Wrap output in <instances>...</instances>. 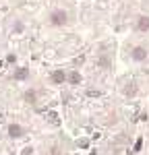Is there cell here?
<instances>
[{
    "mask_svg": "<svg viewBox=\"0 0 149 155\" xmlns=\"http://www.w3.org/2000/svg\"><path fill=\"white\" fill-rule=\"evenodd\" d=\"M6 60H8V62H15V60H17V56H15V54H8V56H6Z\"/></svg>",
    "mask_w": 149,
    "mask_h": 155,
    "instance_id": "8fae6325",
    "label": "cell"
},
{
    "mask_svg": "<svg viewBox=\"0 0 149 155\" xmlns=\"http://www.w3.org/2000/svg\"><path fill=\"white\" fill-rule=\"evenodd\" d=\"M25 101H27V104H35V99H37V95H35V91H31V89H29V91H25Z\"/></svg>",
    "mask_w": 149,
    "mask_h": 155,
    "instance_id": "ba28073f",
    "label": "cell"
},
{
    "mask_svg": "<svg viewBox=\"0 0 149 155\" xmlns=\"http://www.w3.org/2000/svg\"><path fill=\"white\" fill-rule=\"evenodd\" d=\"M66 81H68L71 85H79V83H81V74H79L77 71L68 72V74H66Z\"/></svg>",
    "mask_w": 149,
    "mask_h": 155,
    "instance_id": "52a82bcc",
    "label": "cell"
},
{
    "mask_svg": "<svg viewBox=\"0 0 149 155\" xmlns=\"http://www.w3.org/2000/svg\"><path fill=\"white\" fill-rule=\"evenodd\" d=\"M147 56H149V50L145 46H135L131 50V58L135 62H143V60H147Z\"/></svg>",
    "mask_w": 149,
    "mask_h": 155,
    "instance_id": "7a4b0ae2",
    "label": "cell"
},
{
    "mask_svg": "<svg viewBox=\"0 0 149 155\" xmlns=\"http://www.w3.org/2000/svg\"><path fill=\"white\" fill-rule=\"evenodd\" d=\"M50 81H52L54 85H62L64 81H66V74H64V71L58 68V71H54L52 74H50Z\"/></svg>",
    "mask_w": 149,
    "mask_h": 155,
    "instance_id": "5b68a950",
    "label": "cell"
},
{
    "mask_svg": "<svg viewBox=\"0 0 149 155\" xmlns=\"http://www.w3.org/2000/svg\"><path fill=\"white\" fill-rule=\"evenodd\" d=\"M15 81H25V79H29V68L27 66H21V68H17L15 71Z\"/></svg>",
    "mask_w": 149,
    "mask_h": 155,
    "instance_id": "8992f818",
    "label": "cell"
},
{
    "mask_svg": "<svg viewBox=\"0 0 149 155\" xmlns=\"http://www.w3.org/2000/svg\"><path fill=\"white\" fill-rule=\"evenodd\" d=\"M23 134H25V128L21 124H11V126H8V137H11V139H21Z\"/></svg>",
    "mask_w": 149,
    "mask_h": 155,
    "instance_id": "277c9868",
    "label": "cell"
},
{
    "mask_svg": "<svg viewBox=\"0 0 149 155\" xmlns=\"http://www.w3.org/2000/svg\"><path fill=\"white\" fill-rule=\"evenodd\" d=\"M48 21H50V25H54V27H64V25L68 23V12L64 11V8H56V11L50 12Z\"/></svg>",
    "mask_w": 149,
    "mask_h": 155,
    "instance_id": "6da1fadb",
    "label": "cell"
},
{
    "mask_svg": "<svg viewBox=\"0 0 149 155\" xmlns=\"http://www.w3.org/2000/svg\"><path fill=\"white\" fill-rule=\"evenodd\" d=\"M137 93V85L135 83H128V87L124 89V95H135Z\"/></svg>",
    "mask_w": 149,
    "mask_h": 155,
    "instance_id": "9c48e42d",
    "label": "cell"
},
{
    "mask_svg": "<svg viewBox=\"0 0 149 155\" xmlns=\"http://www.w3.org/2000/svg\"><path fill=\"white\" fill-rule=\"evenodd\" d=\"M98 64L104 66V68H110V58H108V56H101V58L98 60Z\"/></svg>",
    "mask_w": 149,
    "mask_h": 155,
    "instance_id": "30bf717a",
    "label": "cell"
},
{
    "mask_svg": "<svg viewBox=\"0 0 149 155\" xmlns=\"http://www.w3.org/2000/svg\"><path fill=\"white\" fill-rule=\"evenodd\" d=\"M135 29H137V31H143V33H147V31H149V17H147V15H141V17H137Z\"/></svg>",
    "mask_w": 149,
    "mask_h": 155,
    "instance_id": "3957f363",
    "label": "cell"
}]
</instances>
